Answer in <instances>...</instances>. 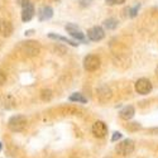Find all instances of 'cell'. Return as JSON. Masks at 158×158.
Returning <instances> with one entry per match:
<instances>
[{
  "label": "cell",
  "instance_id": "1",
  "mask_svg": "<svg viewBox=\"0 0 158 158\" xmlns=\"http://www.w3.org/2000/svg\"><path fill=\"white\" fill-rule=\"evenodd\" d=\"M27 124H28L27 118L23 115H14L8 122V127L11 131H22L27 128Z\"/></svg>",
  "mask_w": 158,
  "mask_h": 158
},
{
  "label": "cell",
  "instance_id": "2",
  "mask_svg": "<svg viewBox=\"0 0 158 158\" xmlns=\"http://www.w3.org/2000/svg\"><path fill=\"white\" fill-rule=\"evenodd\" d=\"M116 153L120 154V156H128L131 154L134 151V142L130 140V139H125L120 143H118V146L115 148Z\"/></svg>",
  "mask_w": 158,
  "mask_h": 158
},
{
  "label": "cell",
  "instance_id": "3",
  "mask_svg": "<svg viewBox=\"0 0 158 158\" xmlns=\"http://www.w3.org/2000/svg\"><path fill=\"white\" fill-rule=\"evenodd\" d=\"M100 64H101V61L98 56L95 55H89L85 57L84 60V69L86 71H90V72H93V71H96L99 67H100Z\"/></svg>",
  "mask_w": 158,
  "mask_h": 158
},
{
  "label": "cell",
  "instance_id": "4",
  "mask_svg": "<svg viewBox=\"0 0 158 158\" xmlns=\"http://www.w3.org/2000/svg\"><path fill=\"white\" fill-rule=\"evenodd\" d=\"M135 91L140 95H147L152 91V82L148 80V78H139V80L135 82Z\"/></svg>",
  "mask_w": 158,
  "mask_h": 158
},
{
  "label": "cell",
  "instance_id": "5",
  "mask_svg": "<svg viewBox=\"0 0 158 158\" xmlns=\"http://www.w3.org/2000/svg\"><path fill=\"white\" fill-rule=\"evenodd\" d=\"M22 51L23 53H25L27 56H35L39 53V46L37 42L34 41H27L22 43Z\"/></svg>",
  "mask_w": 158,
  "mask_h": 158
},
{
  "label": "cell",
  "instance_id": "6",
  "mask_svg": "<svg viewBox=\"0 0 158 158\" xmlns=\"http://www.w3.org/2000/svg\"><path fill=\"white\" fill-rule=\"evenodd\" d=\"M105 37V32L101 27H93V28H90L87 31V38L90 39V41H93V42H99L101 41V39Z\"/></svg>",
  "mask_w": 158,
  "mask_h": 158
},
{
  "label": "cell",
  "instance_id": "7",
  "mask_svg": "<svg viewBox=\"0 0 158 158\" xmlns=\"http://www.w3.org/2000/svg\"><path fill=\"white\" fill-rule=\"evenodd\" d=\"M96 95H98V99L101 101V102H105L111 99L113 96V91L110 90V87H108L106 85H101L98 91H96Z\"/></svg>",
  "mask_w": 158,
  "mask_h": 158
},
{
  "label": "cell",
  "instance_id": "8",
  "mask_svg": "<svg viewBox=\"0 0 158 158\" xmlns=\"http://www.w3.org/2000/svg\"><path fill=\"white\" fill-rule=\"evenodd\" d=\"M93 134L96 138H104L108 134V127L104 122H96L93 125Z\"/></svg>",
  "mask_w": 158,
  "mask_h": 158
},
{
  "label": "cell",
  "instance_id": "9",
  "mask_svg": "<svg viewBox=\"0 0 158 158\" xmlns=\"http://www.w3.org/2000/svg\"><path fill=\"white\" fill-rule=\"evenodd\" d=\"M66 31L70 33L71 37L76 38L77 41H85V34L77 28V25H75V24H67V25H66Z\"/></svg>",
  "mask_w": 158,
  "mask_h": 158
},
{
  "label": "cell",
  "instance_id": "10",
  "mask_svg": "<svg viewBox=\"0 0 158 158\" xmlns=\"http://www.w3.org/2000/svg\"><path fill=\"white\" fill-rule=\"evenodd\" d=\"M33 17H34V6L32 4H28L22 10V20L23 22H29Z\"/></svg>",
  "mask_w": 158,
  "mask_h": 158
},
{
  "label": "cell",
  "instance_id": "11",
  "mask_svg": "<svg viewBox=\"0 0 158 158\" xmlns=\"http://www.w3.org/2000/svg\"><path fill=\"white\" fill-rule=\"evenodd\" d=\"M13 33V25L8 20H0V34L4 37H9Z\"/></svg>",
  "mask_w": 158,
  "mask_h": 158
},
{
  "label": "cell",
  "instance_id": "12",
  "mask_svg": "<svg viewBox=\"0 0 158 158\" xmlns=\"http://www.w3.org/2000/svg\"><path fill=\"white\" fill-rule=\"evenodd\" d=\"M120 118L122 119H124V120H129V119H131V118L134 116V114H135V110H134V108L131 106V105H128V106H124L122 110H120Z\"/></svg>",
  "mask_w": 158,
  "mask_h": 158
},
{
  "label": "cell",
  "instance_id": "13",
  "mask_svg": "<svg viewBox=\"0 0 158 158\" xmlns=\"http://www.w3.org/2000/svg\"><path fill=\"white\" fill-rule=\"evenodd\" d=\"M52 15H53V9H52L51 6H43L38 11L39 20H47V19L52 18Z\"/></svg>",
  "mask_w": 158,
  "mask_h": 158
},
{
  "label": "cell",
  "instance_id": "14",
  "mask_svg": "<svg viewBox=\"0 0 158 158\" xmlns=\"http://www.w3.org/2000/svg\"><path fill=\"white\" fill-rule=\"evenodd\" d=\"M49 38H52V39H57V41H62V42H64V43H67V44H71V46H73V47H76L78 43H76L75 41H71V39H69V38H66V37H61V35H56V34H53V33H51L49 35H48Z\"/></svg>",
  "mask_w": 158,
  "mask_h": 158
},
{
  "label": "cell",
  "instance_id": "15",
  "mask_svg": "<svg viewBox=\"0 0 158 158\" xmlns=\"http://www.w3.org/2000/svg\"><path fill=\"white\" fill-rule=\"evenodd\" d=\"M69 100H70V101H73V102H81V104L87 102V99H86L82 94H80V93H73V94L69 98Z\"/></svg>",
  "mask_w": 158,
  "mask_h": 158
},
{
  "label": "cell",
  "instance_id": "16",
  "mask_svg": "<svg viewBox=\"0 0 158 158\" xmlns=\"http://www.w3.org/2000/svg\"><path fill=\"white\" fill-rule=\"evenodd\" d=\"M104 27L106 29H115L118 27V20L114 18H109L104 22Z\"/></svg>",
  "mask_w": 158,
  "mask_h": 158
},
{
  "label": "cell",
  "instance_id": "17",
  "mask_svg": "<svg viewBox=\"0 0 158 158\" xmlns=\"http://www.w3.org/2000/svg\"><path fill=\"white\" fill-rule=\"evenodd\" d=\"M41 98H42V100H44V101L51 100V98H52V91H51V90H43L42 94H41Z\"/></svg>",
  "mask_w": 158,
  "mask_h": 158
},
{
  "label": "cell",
  "instance_id": "18",
  "mask_svg": "<svg viewBox=\"0 0 158 158\" xmlns=\"http://www.w3.org/2000/svg\"><path fill=\"white\" fill-rule=\"evenodd\" d=\"M105 3H106V5H122L125 3V0H105Z\"/></svg>",
  "mask_w": 158,
  "mask_h": 158
},
{
  "label": "cell",
  "instance_id": "19",
  "mask_svg": "<svg viewBox=\"0 0 158 158\" xmlns=\"http://www.w3.org/2000/svg\"><path fill=\"white\" fill-rule=\"evenodd\" d=\"M139 8H140V5L138 4V5H135V6L133 8V9H131V10H130V17H131V18H134V17L137 15V13H138Z\"/></svg>",
  "mask_w": 158,
  "mask_h": 158
},
{
  "label": "cell",
  "instance_id": "20",
  "mask_svg": "<svg viewBox=\"0 0 158 158\" xmlns=\"http://www.w3.org/2000/svg\"><path fill=\"white\" fill-rule=\"evenodd\" d=\"M139 128H140V125L138 123H131V124L127 125V129H129V130H134V129H139Z\"/></svg>",
  "mask_w": 158,
  "mask_h": 158
},
{
  "label": "cell",
  "instance_id": "21",
  "mask_svg": "<svg viewBox=\"0 0 158 158\" xmlns=\"http://www.w3.org/2000/svg\"><path fill=\"white\" fill-rule=\"evenodd\" d=\"M123 137V134L122 133H119V131H115V133L113 134V138H111V142H116L118 139H120Z\"/></svg>",
  "mask_w": 158,
  "mask_h": 158
},
{
  "label": "cell",
  "instance_id": "22",
  "mask_svg": "<svg viewBox=\"0 0 158 158\" xmlns=\"http://www.w3.org/2000/svg\"><path fill=\"white\" fill-rule=\"evenodd\" d=\"M5 81H6V76H5V73H4L3 71H0V86H2Z\"/></svg>",
  "mask_w": 158,
  "mask_h": 158
},
{
  "label": "cell",
  "instance_id": "23",
  "mask_svg": "<svg viewBox=\"0 0 158 158\" xmlns=\"http://www.w3.org/2000/svg\"><path fill=\"white\" fill-rule=\"evenodd\" d=\"M18 3H19V5H22L23 8H24V6H27L28 4H31V3H29V0H18Z\"/></svg>",
  "mask_w": 158,
  "mask_h": 158
},
{
  "label": "cell",
  "instance_id": "24",
  "mask_svg": "<svg viewBox=\"0 0 158 158\" xmlns=\"http://www.w3.org/2000/svg\"><path fill=\"white\" fill-rule=\"evenodd\" d=\"M90 2H93V0H81V5H82V6L90 5Z\"/></svg>",
  "mask_w": 158,
  "mask_h": 158
},
{
  "label": "cell",
  "instance_id": "25",
  "mask_svg": "<svg viewBox=\"0 0 158 158\" xmlns=\"http://www.w3.org/2000/svg\"><path fill=\"white\" fill-rule=\"evenodd\" d=\"M0 151H2V142H0Z\"/></svg>",
  "mask_w": 158,
  "mask_h": 158
},
{
  "label": "cell",
  "instance_id": "26",
  "mask_svg": "<svg viewBox=\"0 0 158 158\" xmlns=\"http://www.w3.org/2000/svg\"><path fill=\"white\" fill-rule=\"evenodd\" d=\"M156 72H157V76H158V67H157V70H156Z\"/></svg>",
  "mask_w": 158,
  "mask_h": 158
}]
</instances>
